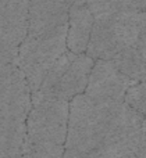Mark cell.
<instances>
[{
    "label": "cell",
    "instance_id": "6da1fadb",
    "mask_svg": "<svg viewBox=\"0 0 146 158\" xmlns=\"http://www.w3.org/2000/svg\"><path fill=\"white\" fill-rule=\"evenodd\" d=\"M122 101L95 98L86 93L70 100L66 148L97 154L107 136L110 123Z\"/></svg>",
    "mask_w": 146,
    "mask_h": 158
},
{
    "label": "cell",
    "instance_id": "7a4b0ae2",
    "mask_svg": "<svg viewBox=\"0 0 146 158\" xmlns=\"http://www.w3.org/2000/svg\"><path fill=\"white\" fill-rule=\"evenodd\" d=\"M146 28V11H121L109 18L95 19L86 54L93 60H113L132 44Z\"/></svg>",
    "mask_w": 146,
    "mask_h": 158
},
{
    "label": "cell",
    "instance_id": "3957f363",
    "mask_svg": "<svg viewBox=\"0 0 146 158\" xmlns=\"http://www.w3.org/2000/svg\"><path fill=\"white\" fill-rule=\"evenodd\" d=\"M93 64L95 60L91 56L85 53L75 54L67 50L49 69L41 87L32 93V104L49 98L70 101L85 93Z\"/></svg>",
    "mask_w": 146,
    "mask_h": 158
},
{
    "label": "cell",
    "instance_id": "277c9868",
    "mask_svg": "<svg viewBox=\"0 0 146 158\" xmlns=\"http://www.w3.org/2000/svg\"><path fill=\"white\" fill-rule=\"evenodd\" d=\"M67 29L68 25L43 36L27 35L19 44L17 64L24 72L32 93L41 87L53 64L68 50Z\"/></svg>",
    "mask_w": 146,
    "mask_h": 158
},
{
    "label": "cell",
    "instance_id": "5b68a950",
    "mask_svg": "<svg viewBox=\"0 0 146 158\" xmlns=\"http://www.w3.org/2000/svg\"><path fill=\"white\" fill-rule=\"evenodd\" d=\"M70 101L49 98L33 104L27 118V136L32 142L64 144L68 132Z\"/></svg>",
    "mask_w": 146,
    "mask_h": 158
},
{
    "label": "cell",
    "instance_id": "8992f818",
    "mask_svg": "<svg viewBox=\"0 0 146 158\" xmlns=\"http://www.w3.org/2000/svg\"><path fill=\"white\" fill-rule=\"evenodd\" d=\"M135 83L118 69L113 60H95L85 93L95 98L124 101L125 93Z\"/></svg>",
    "mask_w": 146,
    "mask_h": 158
},
{
    "label": "cell",
    "instance_id": "52a82bcc",
    "mask_svg": "<svg viewBox=\"0 0 146 158\" xmlns=\"http://www.w3.org/2000/svg\"><path fill=\"white\" fill-rule=\"evenodd\" d=\"M70 6L66 0H29L28 36H43L68 25Z\"/></svg>",
    "mask_w": 146,
    "mask_h": 158
},
{
    "label": "cell",
    "instance_id": "ba28073f",
    "mask_svg": "<svg viewBox=\"0 0 146 158\" xmlns=\"http://www.w3.org/2000/svg\"><path fill=\"white\" fill-rule=\"evenodd\" d=\"M29 0H0V38L19 44L28 35Z\"/></svg>",
    "mask_w": 146,
    "mask_h": 158
},
{
    "label": "cell",
    "instance_id": "9c48e42d",
    "mask_svg": "<svg viewBox=\"0 0 146 158\" xmlns=\"http://www.w3.org/2000/svg\"><path fill=\"white\" fill-rule=\"evenodd\" d=\"M95 25V17L86 4L71 6L68 14L67 47L75 54L86 53Z\"/></svg>",
    "mask_w": 146,
    "mask_h": 158
},
{
    "label": "cell",
    "instance_id": "30bf717a",
    "mask_svg": "<svg viewBox=\"0 0 146 158\" xmlns=\"http://www.w3.org/2000/svg\"><path fill=\"white\" fill-rule=\"evenodd\" d=\"M114 64L135 82H146V28L132 44L113 58Z\"/></svg>",
    "mask_w": 146,
    "mask_h": 158
},
{
    "label": "cell",
    "instance_id": "8fae6325",
    "mask_svg": "<svg viewBox=\"0 0 146 158\" xmlns=\"http://www.w3.org/2000/svg\"><path fill=\"white\" fill-rule=\"evenodd\" d=\"M27 140V121L0 118V158L22 153Z\"/></svg>",
    "mask_w": 146,
    "mask_h": 158
},
{
    "label": "cell",
    "instance_id": "7c38bea8",
    "mask_svg": "<svg viewBox=\"0 0 146 158\" xmlns=\"http://www.w3.org/2000/svg\"><path fill=\"white\" fill-rule=\"evenodd\" d=\"M22 153L28 158H64L66 146L53 142H32L27 136Z\"/></svg>",
    "mask_w": 146,
    "mask_h": 158
},
{
    "label": "cell",
    "instance_id": "4fadbf2b",
    "mask_svg": "<svg viewBox=\"0 0 146 158\" xmlns=\"http://www.w3.org/2000/svg\"><path fill=\"white\" fill-rule=\"evenodd\" d=\"M124 101L146 117V82H135L128 87Z\"/></svg>",
    "mask_w": 146,
    "mask_h": 158
},
{
    "label": "cell",
    "instance_id": "5bb4252c",
    "mask_svg": "<svg viewBox=\"0 0 146 158\" xmlns=\"http://www.w3.org/2000/svg\"><path fill=\"white\" fill-rule=\"evenodd\" d=\"M86 6L91 8L95 19L109 18L122 11L118 0H88Z\"/></svg>",
    "mask_w": 146,
    "mask_h": 158
},
{
    "label": "cell",
    "instance_id": "9a60e30c",
    "mask_svg": "<svg viewBox=\"0 0 146 158\" xmlns=\"http://www.w3.org/2000/svg\"><path fill=\"white\" fill-rule=\"evenodd\" d=\"M64 158H99L93 153H85V151H78V150H70L66 148Z\"/></svg>",
    "mask_w": 146,
    "mask_h": 158
},
{
    "label": "cell",
    "instance_id": "2e32d148",
    "mask_svg": "<svg viewBox=\"0 0 146 158\" xmlns=\"http://www.w3.org/2000/svg\"><path fill=\"white\" fill-rule=\"evenodd\" d=\"M138 157L139 158H146V117L142 123V136H141V144H139L138 150Z\"/></svg>",
    "mask_w": 146,
    "mask_h": 158
},
{
    "label": "cell",
    "instance_id": "e0dca14e",
    "mask_svg": "<svg viewBox=\"0 0 146 158\" xmlns=\"http://www.w3.org/2000/svg\"><path fill=\"white\" fill-rule=\"evenodd\" d=\"M67 3H68V6L71 7V6H82V4H86L88 3V0H66Z\"/></svg>",
    "mask_w": 146,
    "mask_h": 158
},
{
    "label": "cell",
    "instance_id": "ac0fdd59",
    "mask_svg": "<svg viewBox=\"0 0 146 158\" xmlns=\"http://www.w3.org/2000/svg\"><path fill=\"white\" fill-rule=\"evenodd\" d=\"M4 158H28V157L25 156L24 153H21V154H17V156H11V157H4Z\"/></svg>",
    "mask_w": 146,
    "mask_h": 158
},
{
    "label": "cell",
    "instance_id": "d6986e66",
    "mask_svg": "<svg viewBox=\"0 0 146 158\" xmlns=\"http://www.w3.org/2000/svg\"><path fill=\"white\" fill-rule=\"evenodd\" d=\"M145 11H146V0H145Z\"/></svg>",
    "mask_w": 146,
    "mask_h": 158
}]
</instances>
